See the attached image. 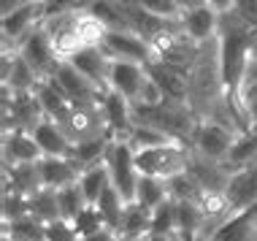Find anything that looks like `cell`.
<instances>
[{
    "label": "cell",
    "mask_w": 257,
    "mask_h": 241,
    "mask_svg": "<svg viewBox=\"0 0 257 241\" xmlns=\"http://www.w3.org/2000/svg\"><path fill=\"white\" fill-rule=\"evenodd\" d=\"M44 30L49 33L57 54L62 60H68V57H73L76 52L87 49V46H98L103 41L106 27L84 9V11L60 14V17L44 19Z\"/></svg>",
    "instance_id": "6da1fadb"
},
{
    "label": "cell",
    "mask_w": 257,
    "mask_h": 241,
    "mask_svg": "<svg viewBox=\"0 0 257 241\" xmlns=\"http://www.w3.org/2000/svg\"><path fill=\"white\" fill-rule=\"evenodd\" d=\"M133 122L136 125H149L157 128L163 133H168L171 139H176L179 144L190 147L192 133H195L198 116L190 108V103H179V100H163L157 106H133Z\"/></svg>",
    "instance_id": "7a4b0ae2"
},
{
    "label": "cell",
    "mask_w": 257,
    "mask_h": 241,
    "mask_svg": "<svg viewBox=\"0 0 257 241\" xmlns=\"http://www.w3.org/2000/svg\"><path fill=\"white\" fill-rule=\"evenodd\" d=\"M192 163V149L187 144H168V147L147 149V152H136V165L141 176H155L163 182L182 176L190 171Z\"/></svg>",
    "instance_id": "3957f363"
},
{
    "label": "cell",
    "mask_w": 257,
    "mask_h": 241,
    "mask_svg": "<svg viewBox=\"0 0 257 241\" xmlns=\"http://www.w3.org/2000/svg\"><path fill=\"white\" fill-rule=\"evenodd\" d=\"M244 133H246V130H244ZM238 136H241L238 130L222 125V122L198 119L195 133H192V141H190V149H192L198 157H203V160L225 163V165H227L235 141H238Z\"/></svg>",
    "instance_id": "277c9868"
},
{
    "label": "cell",
    "mask_w": 257,
    "mask_h": 241,
    "mask_svg": "<svg viewBox=\"0 0 257 241\" xmlns=\"http://www.w3.org/2000/svg\"><path fill=\"white\" fill-rule=\"evenodd\" d=\"M106 171H108V179H111V187L119 192L127 203H133L141 171H138L136 152L127 141H111V147L106 152Z\"/></svg>",
    "instance_id": "5b68a950"
},
{
    "label": "cell",
    "mask_w": 257,
    "mask_h": 241,
    "mask_svg": "<svg viewBox=\"0 0 257 241\" xmlns=\"http://www.w3.org/2000/svg\"><path fill=\"white\" fill-rule=\"evenodd\" d=\"M54 122L62 128V133L71 139L73 147L76 144H84V141H92V139H100V136H111L100 103L98 106H71Z\"/></svg>",
    "instance_id": "8992f818"
},
{
    "label": "cell",
    "mask_w": 257,
    "mask_h": 241,
    "mask_svg": "<svg viewBox=\"0 0 257 241\" xmlns=\"http://www.w3.org/2000/svg\"><path fill=\"white\" fill-rule=\"evenodd\" d=\"M17 52L22 54L25 63L38 73L41 81L54 79V73H57L60 65L65 63V60L57 54V49H54V44H52L49 33L44 30V25H38L36 30H33L30 36H27L22 44L17 46Z\"/></svg>",
    "instance_id": "52a82bcc"
},
{
    "label": "cell",
    "mask_w": 257,
    "mask_h": 241,
    "mask_svg": "<svg viewBox=\"0 0 257 241\" xmlns=\"http://www.w3.org/2000/svg\"><path fill=\"white\" fill-rule=\"evenodd\" d=\"M46 119L44 108L36 98V92H9L3 89V133L6 130H22L33 133Z\"/></svg>",
    "instance_id": "ba28073f"
},
{
    "label": "cell",
    "mask_w": 257,
    "mask_h": 241,
    "mask_svg": "<svg viewBox=\"0 0 257 241\" xmlns=\"http://www.w3.org/2000/svg\"><path fill=\"white\" fill-rule=\"evenodd\" d=\"M103 52L111 60L119 63H138V65H149L155 60V49L144 36H138L133 30H106L100 41Z\"/></svg>",
    "instance_id": "9c48e42d"
},
{
    "label": "cell",
    "mask_w": 257,
    "mask_h": 241,
    "mask_svg": "<svg viewBox=\"0 0 257 241\" xmlns=\"http://www.w3.org/2000/svg\"><path fill=\"white\" fill-rule=\"evenodd\" d=\"M38 25H44V11H41L38 0H30L27 6H22L19 11L0 17V36H3V52L17 49L22 41L36 30Z\"/></svg>",
    "instance_id": "30bf717a"
},
{
    "label": "cell",
    "mask_w": 257,
    "mask_h": 241,
    "mask_svg": "<svg viewBox=\"0 0 257 241\" xmlns=\"http://www.w3.org/2000/svg\"><path fill=\"white\" fill-rule=\"evenodd\" d=\"M257 206V163L244 165V168H233L230 171V182L225 190V211L235 214Z\"/></svg>",
    "instance_id": "8fae6325"
},
{
    "label": "cell",
    "mask_w": 257,
    "mask_h": 241,
    "mask_svg": "<svg viewBox=\"0 0 257 241\" xmlns=\"http://www.w3.org/2000/svg\"><path fill=\"white\" fill-rule=\"evenodd\" d=\"M54 81H57V87L65 92V98L73 103V106H98L103 100V89H98L89 79H84L79 71L71 65V63H62L60 71L54 73Z\"/></svg>",
    "instance_id": "7c38bea8"
},
{
    "label": "cell",
    "mask_w": 257,
    "mask_h": 241,
    "mask_svg": "<svg viewBox=\"0 0 257 241\" xmlns=\"http://www.w3.org/2000/svg\"><path fill=\"white\" fill-rule=\"evenodd\" d=\"M200 241H257V206L227 214Z\"/></svg>",
    "instance_id": "4fadbf2b"
},
{
    "label": "cell",
    "mask_w": 257,
    "mask_h": 241,
    "mask_svg": "<svg viewBox=\"0 0 257 241\" xmlns=\"http://www.w3.org/2000/svg\"><path fill=\"white\" fill-rule=\"evenodd\" d=\"M179 27L190 41H195L198 46L211 44L219 36V11H214L211 6H200V9L184 11L179 17Z\"/></svg>",
    "instance_id": "5bb4252c"
},
{
    "label": "cell",
    "mask_w": 257,
    "mask_h": 241,
    "mask_svg": "<svg viewBox=\"0 0 257 241\" xmlns=\"http://www.w3.org/2000/svg\"><path fill=\"white\" fill-rule=\"evenodd\" d=\"M65 63H71L84 79H89L98 89L106 92L108 89V73H111V57L103 52V46H87V49L76 52L73 57H68Z\"/></svg>",
    "instance_id": "9a60e30c"
},
{
    "label": "cell",
    "mask_w": 257,
    "mask_h": 241,
    "mask_svg": "<svg viewBox=\"0 0 257 241\" xmlns=\"http://www.w3.org/2000/svg\"><path fill=\"white\" fill-rule=\"evenodd\" d=\"M147 84V65L138 63H119L111 60V73H108V89L119 92L122 98H127L130 103H138Z\"/></svg>",
    "instance_id": "2e32d148"
},
{
    "label": "cell",
    "mask_w": 257,
    "mask_h": 241,
    "mask_svg": "<svg viewBox=\"0 0 257 241\" xmlns=\"http://www.w3.org/2000/svg\"><path fill=\"white\" fill-rule=\"evenodd\" d=\"M0 84L9 92H36V87L41 84L38 73L22 60V54L17 49L3 52V71H0Z\"/></svg>",
    "instance_id": "e0dca14e"
},
{
    "label": "cell",
    "mask_w": 257,
    "mask_h": 241,
    "mask_svg": "<svg viewBox=\"0 0 257 241\" xmlns=\"http://www.w3.org/2000/svg\"><path fill=\"white\" fill-rule=\"evenodd\" d=\"M100 108L106 114V122H108V133L114 141H127L130 130H133V103L127 98H122L119 92L108 89L100 100Z\"/></svg>",
    "instance_id": "ac0fdd59"
},
{
    "label": "cell",
    "mask_w": 257,
    "mask_h": 241,
    "mask_svg": "<svg viewBox=\"0 0 257 241\" xmlns=\"http://www.w3.org/2000/svg\"><path fill=\"white\" fill-rule=\"evenodd\" d=\"M0 152H3V165L11 168V165H25V163H38L44 152L36 144L30 133H22V130H6L3 139H0Z\"/></svg>",
    "instance_id": "d6986e66"
},
{
    "label": "cell",
    "mask_w": 257,
    "mask_h": 241,
    "mask_svg": "<svg viewBox=\"0 0 257 241\" xmlns=\"http://www.w3.org/2000/svg\"><path fill=\"white\" fill-rule=\"evenodd\" d=\"M38 171H41V179H44V187L65 190V187H71V184H79L84 168L68 155V157H41Z\"/></svg>",
    "instance_id": "ffe728a7"
},
{
    "label": "cell",
    "mask_w": 257,
    "mask_h": 241,
    "mask_svg": "<svg viewBox=\"0 0 257 241\" xmlns=\"http://www.w3.org/2000/svg\"><path fill=\"white\" fill-rule=\"evenodd\" d=\"M147 73H149V79L163 89L165 100L187 103V95H190V76H187V73L160 63V60H152V63L147 65Z\"/></svg>",
    "instance_id": "44dd1931"
},
{
    "label": "cell",
    "mask_w": 257,
    "mask_h": 241,
    "mask_svg": "<svg viewBox=\"0 0 257 241\" xmlns=\"http://www.w3.org/2000/svg\"><path fill=\"white\" fill-rule=\"evenodd\" d=\"M3 190L17 192V195H36L38 190H44V179H41L38 163H25V165H3Z\"/></svg>",
    "instance_id": "7402d4cb"
},
{
    "label": "cell",
    "mask_w": 257,
    "mask_h": 241,
    "mask_svg": "<svg viewBox=\"0 0 257 241\" xmlns=\"http://www.w3.org/2000/svg\"><path fill=\"white\" fill-rule=\"evenodd\" d=\"M30 136L36 139V144L41 147L44 157H68V155H73L71 139L62 133V128L54 119H44Z\"/></svg>",
    "instance_id": "603a6c76"
},
{
    "label": "cell",
    "mask_w": 257,
    "mask_h": 241,
    "mask_svg": "<svg viewBox=\"0 0 257 241\" xmlns=\"http://www.w3.org/2000/svg\"><path fill=\"white\" fill-rule=\"evenodd\" d=\"M116 233H119V236H130V238H147V236H152V209L141 206L138 201L127 203V209H124V217H122Z\"/></svg>",
    "instance_id": "cb8c5ba5"
},
{
    "label": "cell",
    "mask_w": 257,
    "mask_h": 241,
    "mask_svg": "<svg viewBox=\"0 0 257 241\" xmlns=\"http://www.w3.org/2000/svg\"><path fill=\"white\" fill-rule=\"evenodd\" d=\"M36 98L41 103V108H44L46 119H60V116L73 106V103L65 98V92L57 87V81H54V79L41 81V84L36 87Z\"/></svg>",
    "instance_id": "d4e9b609"
},
{
    "label": "cell",
    "mask_w": 257,
    "mask_h": 241,
    "mask_svg": "<svg viewBox=\"0 0 257 241\" xmlns=\"http://www.w3.org/2000/svg\"><path fill=\"white\" fill-rule=\"evenodd\" d=\"M108 184H111V179H108L106 163L92 165V168H84V171H81L79 190H81V195L87 198V203H89V206H95V203H98V198L103 195V190H106Z\"/></svg>",
    "instance_id": "484cf974"
},
{
    "label": "cell",
    "mask_w": 257,
    "mask_h": 241,
    "mask_svg": "<svg viewBox=\"0 0 257 241\" xmlns=\"http://www.w3.org/2000/svg\"><path fill=\"white\" fill-rule=\"evenodd\" d=\"M127 144L133 147V152H147V149H157V147H168V144H179L176 139H171L168 133L149 125H133L127 136Z\"/></svg>",
    "instance_id": "4316f807"
},
{
    "label": "cell",
    "mask_w": 257,
    "mask_h": 241,
    "mask_svg": "<svg viewBox=\"0 0 257 241\" xmlns=\"http://www.w3.org/2000/svg\"><path fill=\"white\" fill-rule=\"evenodd\" d=\"M30 214L36 217V219H41L44 225L54 222V219H62V214H60V195H57V190L44 187V190H38L36 195H30Z\"/></svg>",
    "instance_id": "83f0119b"
},
{
    "label": "cell",
    "mask_w": 257,
    "mask_h": 241,
    "mask_svg": "<svg viewBox=\"0 0 257 241\" xmlns=\"http://www.w3.org/2000/svg\"><path fill=\"white\" fill-rule=\"evenodd\" d=\"M171 198V190H168V182L163 179H155V176H141L138 179V190H136V201L141 206L155 211L160 203H165Z\"/></svg>",
    "instance_id": "f1b7e54d"
},
{
    "label": "cell",
    "mask_w": 257,
    "mask_h": 241,
    "mask_svg": "<svg viewBox=\"0 0 257 241\" xmlns=\"http://www.w3.org/2000/svg\"><path fill=\"white\" fill-rule=\"evenodd\" d=\"M95 209L100 211V217H103V222L108 225V228H119V222H122V217H124V209H127V201L116 192L114 187H108L103 190V195L98 198V203H95Z\"/></svg>",
    "instance_id": "f546056e"
},
{
    "label": "cell",
    "mask_w": 257,
    "mask_h": 241,
    "mask_svg": "<svg viewBox=\"0 0 257 241\" xmlns=\"http://www.w3.org/2000/svg\"><path fill=\"white\" fill-rule=\"evenodd\" d=\"M3 236L14 241H46V225L33 214H27L22 219H14V222L3 225Z\"/></svg>",
    "instance_id": "4dcf8cb0"
},
{
    "label": "cell",
    "mask_w": 257,
    "mask_h": 241,
    "mask_svg": "<svg viewBox=\"0 0 257 241\" xmlns=\"http://www.w3.org/2000/svg\"><path fill=\"white\" fill-rule=\"evenodd\" d=\"M152 236H176V201L173 198L152 211Z\"/></svg>",
    "instance_id": "1f68e13d"
},
{
    "label": "cell",
    "mask_w": 257,
    "mask_h": 241,
    "mask_svg": "<svg viewBox=\"0 0 257 241\" xmlns=\"http://www.w3.org/2000/svg\"><path fill=\"white\" fill-rule=\"evenodd\" d=\"M57 195H60V214H62V219H68V222H76L79 214L89 206L87 198L81 195L79 184H71V187H65V190H57Z\"/></svg>",
    "instance_id": "d6a6232c"
},
{
    "label": "cell",
    "mask_w": 257,
    "mask_h": 241,
    "mask_svg": "<svg viewBox=\"0 0 257 241\" xmlns=\"http://www.w3.org/2000/svg\"><path fill=\"white\" fill-rule=\"evenodd\" d=\"M27 214H30V198L3 190V198H0V217H3V225L14 222V219H22Z\"/></svg>",
    "instance_id": "836d02e7"
},
{
    "label": "cell",
    "mask_w": 257,
    "mask_h": 241,
    "mask_svg": "<svg viewBox=\"0 0 257 241\" xmlns=\"http://www.w3.org/2000/svg\"><path fill=\"white\" fill-rule=\"evenodd\" d=\"M92 0H41V11L44 19L60 17V14H73V11H84L89 9Z\"/></svg>",
    "instance_id": "e575fe53"
},
{
    "label": "cell",
    "mask_w": 257,
    "mask_h": 241,
    "mask_svg": "<svg viewBox=\"0 0 257 241\" xmlns=\"http://www.w3.org/2000/svg\"><path fill=\"white\" fill-rule=\"evenodd\" d=\"M138 6L152 17L165 19V22H179V17H182V11L176 9L173 0H138Z\"/></svg>",
    "instance_id": "d590c367"
},
{
    "label": "cell",
    "mask_w": 257,
    "mask_h": 241,
    "mask_svg": "<svg viewBox=\"0 0 257 241\" xmlns=\"http://www.w3.org/2000/svg\"><path fill=\"white\" fill-rule=\"evenodd\" d=\"M73 225H76V230H79V236H89V233H95V230L106 228V222H103L100 211L95 209V206H87V209L81 211L79 219H76Z\"/></svg>",
    "instance_id": "8d00e7d4"
},
{
    "label": "cell",
    "mask_w": 257,
    "mask_h": 241,
    "mask_svg": "<svg viewBox=\"0 0 257 241\" xmlns=\"http://www.w3.org/2000/svg\"><path fill=\"white\" fill-rule=\"evenodd\" d=\"M79 230L68 219H54L46 225V241H79Z\"/></svg>",
    "instance_id": "74e56055"
},
{
    "label": "cell",
    "mask_w": 257,
    "mask_h": 241,
    "mask_svg": "<svg viewBox=\"0 0 257 241\" xmlns=\"http://www.w3.org/2000/svg\"><path fill=\"white\" fill-rule=\"evenodd\" d=\"M230 11H235V17L241 22H246L252 30H257V0H235Z\"/></svg>",
    "instance_id": "f35d334b"
},
{
    "label": "cell",
    "mask_w": 257,
    "mask_h": 241,
    "mask_svg": "<svg viewBox=\"0 0 257 241\" xmlns=\"http://www.w3.org/2000/svg\"><path fill=\"white\" fill-rule=\"evenodd\" d=\"M79 241H119V233L106 225V228H100V230L89 233V236H81Z\"/></svg>",
    "instance_id": "ab89813d"
},
{
    "label": "cell",
    "mask_w": 257,
    "mask_h": 241,
    "mask_svg": "<svg viewBox=\"0 0 257 241\" xmlns=\"http://www.w3.org/2000/svg\"><path fill=\"white\" fill-rule=\"evenodd\" d=\"M27 3H30V0H0V17H9V14L19 11Z\"/></svg>",
    "instance_id": "60d3db41"
},
{
    "label": "cell",
    "mask_w": 257,
    "mask_h": 241,
    "mask_svg": "<svg viewBox=\"0 0 257 241\" xmlns=\"http://www.w3.org/2000/svg\"><path fill=\"white\" fill-rule=\"evenodd\" d=\"M176 3V9L179 11H192V9H200V6H208V0H173Z\"/></svg>",
    "instance_id": "b9f144b4"
},
{
    "label": "cell",
    "mask_w": 257,
    "mask_h": 241,
    "mask_svg": "<svg viewBox=\"0 0 257 241\" xmlns=\"http://www.w3.org/2000/svg\"><path fill=\"white\" fill-rule=\"evenodd\" d=\"M208 6H211L214 11H219V14H225V11H230L233 6H235V0H208Z\"/></svg>",
    "instance_id": "7bdbcfd3"
},
{
    "label": "cell",
    "mask_w": 257,
    "mask_h": 241,
    "mask_svg": "<svg viewBox=\"0 0 257 241\" xmlns=\"http://www.w3.org/2000/svg\"><path fill=\"white\" fill-rule=\"evenodd\" d=\"M249 57H252L254 63H257V30L252 33V49H249Z\"/></svg>",
    "instance_id": "ee69618b"
},
{
    "label": "cell",
    "mask_w": 257,
    "mask_h": 241,
    "mask_svg": "<svg viewBox=\"0 0 257 241\" xmlns=\"http://www.w3.org/2000/svg\"><path fill=\"white\" fill-rule=\"evenodd\" d=\"M147 241H182L179 236H149Z\"/></svg>",
    "instance_id": "f6af8a7d"
},
{
    "label": "cell",
    "mask_w": 257,
    "mask_h": 241,
    "mask_svg": "<svg viewBox=\"0 0 257 241\" xmlns=\"http://www.w3.org/2000/svg\"><path fill=\"white\" fill-rule=\"evenodd\" d=\"M149 238V236H147ZM147 238H130V236H119V241H147Z\"/></svg>",
    "instance_id": "bcb514c9"
},
{
    "label": "cell",
    "mask_w": 257,
    "mask_h": 241,
    "mask_svg": "<svg viewBox=\"0 0 257 241\" xmlns=\"http://www.w3.org/2000/svg\"><path fill=\"white\" fill-rule=\"evenodd\" d=\"M3 241H14V238H6V236H3Z\"/></svg>",
    "instance_id": "7dc6e473"
},
{
    "label": "cell",
    "mask_w": 257,
    "mask_h": 241,
    "mask_svg": "<svg viewBox=\"0 0 257 241\" xmlns=\"http://www.w3.org/2000/svg\"><path fill=\"white\" fill-rule=\"evenodd\" d=\"M38 3H41V0H38Z\"/></svg>",
    "instance_id": "c3c4849f"
}]
</instances>
